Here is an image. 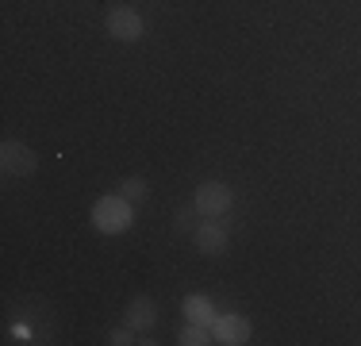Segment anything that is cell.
Here are the masks:
<instances>
[{"mask_svg":"<svg viewBox=\"0 0 361 346\" xmlns=\"http://www.w3.org/2000/svg\"><path fill=\"white\" fill-rule=\"evenodd\" d=\"M89 220H92V227H97L100 235H123V231L135 223V201H127V196L116 189V193L100 196V201L92 204Z\"/></svg>","mask_w":361,"mask_h":346,"instance_id":"1","label":"cell"},{"mask_svg":"<svg viewBox=\"0 0 361 346\" xmlns=\"http://www.w3.org/2000/svg\"><path fill=\"white\" fill-rule=\"evenodd\" d=\"M192 204H196V212H200L204 220H216V215L231 212V204H235V193H231L227 181L208 177V181H200V185H196Z\"/></svg>","mask_w":361,"mask_h":346,"instance_id":"2","label":"cell"},{"mask_svg":"<svg viewBox=\"0 0 361 346\" xmlns=\"http://www.w3.org/2000/svg\"><path fill=\"white\" fill-rule=\"evenodd\" d=\"M0 169H4V177H31L39 169V154L27 143L8 138V143H0Z\"/></svg>","mask_w":361,"mask_h":346,"instance_id":"3","label":"cell"},{"mask_svg":"<svg viewBox=\"0 0 361 346\" xmlns=\"http://www.w3.org/2000/svg\"><path fill=\"white\" fill-rule=\"evenodd\" d=\"M104 23H108V35H111L116 42H139L142 35H146V20H142V12H139V8H127V4L111 8Z\"/></svg>","mask_w":361,"mask_h":346,"instance_id":"4","label":"cell"},{"mask_svg":"<svg viewBox=\"0 0 361 346\" xmlns=\"http://www.w3.org/2000/svg\"><path fill=\"white\" fill-rule=\"evenodd\" d=\"M254 327L246 316H238V311H227V316H216V323H212V339L223 342V346H243L250 342Z\"/></svg>","mask_w":361,"mask_h":346,"instance_id":"5","label":"cell"},{"mask_svg":"<svg viewBox=\"0 0 361 346\" xmlns=\"http://www.w3.org/2000/svg\"><path fill=\"white\" fill-rule=\"evenodd\" d=\"M192 242H196V250H200L204 258H219L223 250H227V227L216 223V220H200L196 231H192Z\"/></svg>","mask_w":361,"mask_h":346,"instance_id":"6","label":"cell"},{"mask_svg":"<svg viewBox=\"0 0 361 346\" xmlns=\"http://www.w3.org/2000/svg\"><path fill=\"white\" fill-rule=\"evenodd\" d=\"M180 316H185V323H204V327H212V323H216V304H212L204 292H192V297L180 300Z\"/></svg>","mask_w":361,"mask_h":346,"instance_id":"7","label":"cell"},{"mask_svg":"<svg viewBox=\"0 0 361 346\" xmlns=\"http://www.w3.org/2000/svg\"><path fill=\"white\" fill-rule=\"evenodd\" d=\"M158 323V308H154L150 297H135L131 304H127V327L131 331H150V327Z\"/></svg>","mask_w":361,"mask_h":346,"instance_id":"8","label":"cell"},{"mask_svg":"<svg viewBox=\"0 0 361 346\" xmlns=\"http://www.w3.org/2000/svg\"><path fill=\"white\" fill-rule=\"evenodd\" d=\"M177 342H180V346H208V342H216V339H212V327H204V323H185V331L177 335Z\"/></svg>","mask_w":361,"mask_h":346,"instance_id":"9","label":"cell"},{"mask_svg":"<svg viewBox=\"0 0 361 346\" xmlns=\"http://www.w3.org/2000/svg\"><path fill=\"white\" fill-rule=\"evenodd\" d=\"M146 189H150V185H146V177H123V181H119V193H123L127 201H142Z\"/></svg>","mask_w":361,"mask_h":346,"instance_id":"10","label":"cell"},{"mask_svg":"<svg viewBox=\"0 0 361 346\" xmlns=\"http://www.w3.org/2000/svg\"><path fill=\"white\" fill-rule=\"evenodd\" d=\"M196 204H188V208H177V215H173V227L177 231H196Z\"/></svg>","mask_w":361,"mask_h":346,"instance_id":"11","label":"cell"},{"mask_svg":"<svg viewBox=\"0 0 361 346\" xmlns=\"http://www.w3.org/2000/svg\"><path fill=\"white\" fill-rule=\"evenodd\" d=\"M108 342H111V346H131V342H135V331H131V327H119V331H111Z\"/></svg>","mask_w":361,"mask_h":346,"instance_id":"12","label":"cell"}]
</instances>
